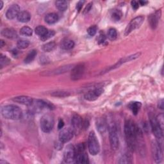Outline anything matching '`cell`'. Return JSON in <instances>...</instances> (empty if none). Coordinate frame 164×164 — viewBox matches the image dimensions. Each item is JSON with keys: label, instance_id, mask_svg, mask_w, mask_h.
<instances>
[{"label": "cell", "instance_id": "24", "mask_svg": "<svg viewBox=\"0 0 164 164\" xmlns=\"http://www.w3.org/2000/svg\"><path fill=\"white\" fill-rule=\"evenodd\" d=\"M74 42L73 40L66 39H64L61 43V48L65 50H69L74 48Z\"/></svg>", "mask_w": 164, "mask_h": 164}, {"label": "cell", "instance_id": "43", "mask_svg": "<svg viewBox=\"0 0 164 164\" xmlns=\"http://www.w3.org/2000/svg\"><path fill=\"white\" fill-rule=\"evenodd\" d=\"M64 126V122L62 119H60L59 121V124H58V128L59 129H62Z\"/></svg>", "mask_w": 164, "mask_h": 164}, {"label": "cell", "instance_id": "3", "mask_svg": "<svg viewBox=\"0 0 164 164\" xmlns=\"http://www.w3.org/2000/svg\"><path fill=\"white\" fill-rule=\"evenodd\" d=\"M107 129L109 132V140H110L111 149L114 151H116L119 146V139L117 134V126L114 122L111 120L107 123Z\"/></svg>", "mask_w": 164, "mask_h": 164}, {"label": "cell", "instance_id": "23", "mask_svg": "<svg viewBox=\"0 0 164 164\" xmlns=\"http://www.w3.org/2000/svg\"><path fill=\"white\" fill-rule=\"evenodd\" d=\"M59 16L55 13L48 14L45 18L46 23L49 25H52L57 23V22L59 21Z\"/></svg>", "mask_w": 164, "mask_h": 164}, {"label": "cell", "instance_id": "31", "mask_svg": "<svg viewBox=\"0 0 164 164\" xmlns=\"http://www.w3.org/2000/svg\"><path fill=\"white\" fill-rule=\"evenodd\" d=\"M29 41L26 39H21L17 42V46L20 49H24L27 48L29 46Z\"/></svg>", "mask_w": 164, "mask_h": 164}, {"label": "cell", "instance_id": "35", "mask_svg": "<svg viewBox=\"0 0 164 164\" xmlns=\"http://www.w3.org/2000/svg\"><path fill=\"white\" fill-rule=\"evenodd\" d=\"M10 63V59L6 56L3 55V54H1V57H0V66H1V68H3V67L6 66V65H8Z\"/></svg>", "mask_w": 164, "mask_h": 164}, {"label": "cell", "instance_id": "2", "mask_svg": "<svg viewBox=\"0 0 164 164\" xmlns=\"http://www.w3.org/2000/svg\"><path fill=\"white\" fill-rule=\"evenodd\" d=\"M1 112L3 117L7 119L19 120L23 116L21 109L19 106L14 105H8L3 106Z\"/></svg>", "mask_w": 164, "mask_h": 164}, {"label": "cell", "instance_id": "42", "mask_svg": "<svg viewBox=\"0 0 164 164\" xmlns=\"http://www.w3.org/2000/svg\"><path fill=\"white\" fill-rule=\"evenodd\" d=\"M92 3H89L88 5H87V6L86 7V8H85L84 11H83V14H86V13H88L89 12V10L91 9L92 8Z\"/></svg>", "mask_w": 164, "mask_h": 164}, {"label": "cell", "instance_id": "8", "mask_svg": "<svg viewBox=\"0 0 164 164\" xmlns=\"http://www.w3.org/2000/svg\"><path fill=\"white\" fill-rule=\"evenodd\" d=\"M144 20V17L143 16H138L133 19L128 25L124 31V35L126 36L129 35L132 31L138 28L142 25V24H143Z\"/></svg>", "mask_w": 164, "mask_h": 164}, {"label": "cell", "instance_id": "44", "mask_svg": "<svg viewBox=\"0 0 164 164\" xmlns=\"http://www.w3.org/2000/svg\"><path fill=\"white\" fill-rule=\"evenodd\" d=\"M62 147H63V143H61L60 140H59V143H57L55 144V148L57 149H60L62 148Z\"/></svg>", "mask_w": 164, "mask_h": 164}, {"label": "cell", "instance_id": "17", "mask_svg": "<svg viewBox=\"0 0 164 164\" xmlns=\"http://www.w3.org/2000/svg\"><path fill=\"white\" fill-rule=\"evenodd\" d=\"M13 101L16 103H18L19 104L29 106L31 105L33 102H34V100H33L31 97L26 96H21L15 97L13 99Z\"/></svg>", "mask_w": 164, "mask_h": 164}, {"label": "cell", "instance_id": "6", "mask_svg": "<svg viewBox=\"0 0 164 164\" xmlns=\"http://www.w3.org/2000/svg\"><path fill=\"white\" fill-rule=\"evenodd\" d=\"M30 106H31L30 109L32 112H39L45 108H48L50 109V110H53L54 108L53 104L40 100L34 101L31 105H30Z\"/></svg>", "mask_w": 164, "mask_h": 164}, {"label": "cell", "instance_id": "20", "mask_svg": "<svg viewBox=\"0 0 164 164\" xmlns=\"http://www.w3.org/2000/svg\"><path fill=\"white\" fill-rule=\"evenodd\" d=\"M2 35L9 39H15L17 37L16 31L11 28H7L2 31Z\"/></svg>", "mask_w": 164, "mask_h": 164}, {"label": "cell", "instance_id": "30", "mask_svg": "<svg viewBox=\"0 0 164 164\" xmlns=\"http://www.w3.org/2000/svg\"><path fill=\"white\" fill-rule=\"evenodd\" d=\"M107 37L109 40H115L117 37V32L115 28H110L107 33Z\"/></svg>", "mask_w": 164, "mask_h": 164}, {"label": "cell", "instance_id": "15", "mask_svg": "<svg viewBox=\"0 0 164 164\" xmlns=\"http://www.w3.org/2000/svg\"><path fill=\"white\" fill-rule=\"evenodd\" d=\"M20 12V7L17 4H14L11 5L7 11L6 17L8 19H13L17 17Z\"/></svg>", "mask_w": 164, "mask_h": 164}, {"label": "cell", "instance_id": "7", "mask_svg": "<svg viewBox=\"0 0 164 164\" xmlns=\"http://www.w3.org/2000/svg\"><path fill=\"white\" fill-rule=\"evenodd\" d=\"M150 124L155 136L159 140L163 138V129L159 124L157 117L154 115L150 116Z\"/></svg>", "mask_w": 164, "mask_h": 164}, {"label": "cell", "instance_id": "19", "mask_svg": "<svg viewBox=\"0 0 164 164\" xmlns=\"http://www.w3.org/2000/svg\"><path fill=\"white\" fill-rule=\"evenodd\" d=\"M96 128L101 134H103L106 132L107 129V122L104 118H99L96 121Z\"/></svg>", "mask_w": 164, "mask_h": 164}, {"label": "cell", "instance_id": "1", "mask_svg": "<svg viewBox=\"0 0 164 164\" xmlns=\"http://www.w3.org/2000/svg\"><path fill=\"white\" fill-rule=\"evenodd\" d=\"M137 127L131 120H127L124 124V134L128 148L131 151L136 150V137Z\"/></svg>", "mask_w": 164, "mask_h": 164}, {"label": "cell", "instance_id": "10", "mask_svg": "<svg viewBox=\"0 0 164 164\" xmlns=\"http://www.w3.org/2000/svg\"><path fill=\"white\" fill-rule=\"evenodd\" d=\"M74 133L72 128H63L59 134V140L63 144L69 142L73 137Z\"/></svg>", "mask_w": 164, "mask_h": 164}, {"label": "cell", "instance_id": "37", "mask_svg": "<svg viewBox=\"0 0 164 164\" xmlns=\"http://www.w3.org/2000/svg\"><path fill=\"white\" fill-rule=\"evenodd\" d=\"M54 97H68L70 95L69 92H64V91H57L54 92L53 93L51 94Z\"/></svg>", "mask_w": 164, "mask_h": 164}, {"label": "cell", "instance_id": "25", "mask_svg": "<svg viewBox=\"0 0 164 164\" xmlns=\"http://www.w3.org/2000/svg\"><path fill=\"white\" fill-rule=\"evenodd\" d=\"M141 106H142V104L140 102L135 101V102L130 103L128 105V107L130 110L132 111L133 114L136 115L138 114V111L140 110Z\"/></svg>", "mask_w": 164, "mask_h": 164}, {"label": "cell", "instance_id": "5", "mask_svg": "<svg viewBox=\"0 0 164 164\" xmlns=\"http://www.w3.org/2000/svg\"><path fill=\"white\" fill-rule=\"evenodd\" d=\"M88 149L92 155H96L100 151L99 141L94 132H91L88 137Z\"/></svg>", "mask_w": 164, "mask_h": 164}, {"label": "cell", "instance_id": "9", "mask_svg": "<svg viewBox=\"0 0 164 164\" xmlns=\"http://www.w3.org/2000/svg\"><path fill=\"white\" fill-rule=\"evenodd\" d=\"M151 150L152 156H153V158L156 163H160L163 159V152L160 143L157 141L152 142Z\"/></svg>", "mask_w": 164, "mask_h": 164}, {"label": "cell", "instance_id": "11", "mask_svg": "<svg viewBox=\"0 0 164 164\" xmlns=\"http://www.w3.org/2000/svg\"><path fill=\"white\" fill-rule=\"evenodd\" d=\"M83 120L79 115L76 114L73 115L71 119V126L74 134H78L80 133L83 128Z\"/></svg>", "mask_w": 164, "mask_h": 164}, {"label": "cell", "instance_id": "12", "mask_svg": "<svg viewBox=\"0 0 164 164\" xmlns=\"http://www.w3.org/2000/svg\"><path fill=\"white\" fill-rule=\"evenodd\" d=\"M76 158V149L72 145H69L65 148L63 152V159L64 161L71 163L75 161Z\"/></svg>", "mask_w": 164, "mask_h": 164}, {"label": "cell", "instance_id": "46", "mask_svg": "<svg viewBox=\"0 0 164 164\" xmlns=\"http://www.w3.org/2000/svg\"><path fill=\"white\" fill-rule=\"evenodd\" d=\"M148 2H145V1H140V2H138V3H140L141 5H146L147 3H148Z\"/></svg>", "mask_w": 164, "mask_h": 164}, {"label": "cell", "instance_id": "39", "mask_svg": "<svg viewBox=\"0 0 164 164\" xmlns=\"http://www.w3.org/2000/svg\"><path fill=\"white\" fill-rule=\"evenodd\" d=\"M106 40V37L104 35L103 33H101V34L99 35L97 37V42L98 43L101 45V44H103Z\"/></svg>", "mask_w": 164, "mask_h": 164}, {"label": "cell", "instance_id": "29", "mask_svg": "<svg viewBox=\"0 0 164 164\" xmlns=\"http://www.w3.org/2000/svg\"><path fill=\"white\" fill-rule=\"evenodd\" d=\"M122 16H123V13L121 10L115 9V10H113L112 11L111 17L114 21H119L120 19H121Z\"/></svg>", "mask_w": 164, "mask_h": 164}, {"label": "cell", "instance_id": "26", "mask_svg": "<svg viewBox=\"0 0 164 164\" xmlns=\"http://www.w3.org/2000/svg\"><path fill=\"white\" fill-rule=\"evenodd\" d=\"M119 163H132V157L129 153L126 152L120 158L119 161Z\"/></svg>", "mask_w": 164, "mask_h": 164}, {"label": "cell", "instance_id": "14", "mask_svg": "<svg viewBox=\"0 0 164 164\" xmlns=\"http://www.w3.org/2000/svg\"><path fill=\"white\" fill-rule=\"evenodd\" d=\"M85 72V65L83 63H80L74 66L71 70V79L73 80H78L82 78Z\"/></svg>", "mask_w": 164, "mask_h": 164}, {"label": "cell", "instance_id": "21", "mask_svg": "<svg viewBox=\"0 0 164 164\" xmlns=\"http://www.w3.org/2000/svg\"><path fill=\"white\" fill-rule=\"evenodd\" d=\"M73 65H65V66H62V67H60L56 69H54L50 73V74L49 75H56V74H63L66 73L70 70H72V69L73 68Z\"/></svg>", "mask_w": 164, "mask_h": 164}, {"label": "cell", "instance_id": "45", "mask_svg": "<svg viewBox=\"0 0 164 164\" xmlns=\"http://www.w3.org/2000/svg\"><path fill=\"white\" fill-rule=\"evenodd\" d=\"M158 107H159V108L162 109V110H163V100H161L159 101V103H158Z\"/></svg>", "mask_w": 164, "mask_h": 164}, {"label": "cell", "instance_id": "48", "mask_svg": "<svg viewBox=\"0 0 164 164\" xmlns=\"http://www.w3.org/2000/svg\"><path fill=\"white\" fill-rule=\"evenodd\" d=\"M0 42H1V45H0V46H1V48L3 47L4 45H5V42H3V40H1V41H0Z\"/></svg>", "mask_w": 164, "mask_h": 164}, {"label": "cell", "instance_id": "36", "mask_svg": "<svg viewBox=\"0 0 164 164\" xmlns=\"http://www.w3.org/2000/svg\"><path fill=\"white\" fill-rule=\"evenodd\" d=\"M54 34H55V32H54V30H48V32L45 35L40 37V39L42 41H46V40H48L49 39L51 38L52 37H53L54 35Z\"/></svg>", "mask_w": 164, "mask_h": 164}, {"label": "cell", "instance_id": "13", "mask_svg": "<svg viewBox=\"0 0 164 164\" xmlns=\"http://www.w3.org/2000/svg\"><path fill=\"white\" fill-rule=\"evenodd\" d=\"M103 91L104 90L101 87H98V88L97 87V88H95L87 92L85 94L84 97L87 101H95L103 93Z\"/></svg>", "mask_w": 164, "mask_h": 164}, {"label": "cell", "instance_id": "41", "mask_svg": "<svg viewBox=\"0 0 164 164\" xmlns=\"http://www.w3.org/2000/svg\"><path fill=\"white\" fill-rule=\"evenodd\" d=\"M131 3H132V8L134 9V10H137L139 7V3L137 1H132V2H131Z\"/></svg>", "mask_w": 164, "mask_h": 164}, {"label": "cell", "instance_id": "32", "mask_svg": "<svg viewBox=\"0 0 164 164\" xmlns=\"http://www.w3.org/2000/svg\"><path fill=\"white\" fill-rule=\"evenodd\" d=\"M48 30L43 26H38L37 27H36V28L35 29V34L39 36L42 37L45 35L46 33L48 32Z\"/></svg>", "mask_w": 164, "mask_h": 164}, {"label": "cell", "instance_id": "16", "mask_svg": "<svg viewBox=\"0 0 164 164\" xmlns=\"http://www.w3.org/2000/svg\"><path fill=\"white\" fill-rule=\"evenodd\" d=\"M75 162L77 163L84 164V163H89V158L85 151H76V158Z\"/></svg>", "mask_w": 164, "mask_h": 164}, {"label": "cell", "instance_id": "40", "mask_svg": "<svg viewBox=\"0 0 164 164\" xmlns=\"http://www.w3.org/2000/svg\"><path fill=\"white\" fill-rule=\"evenodd\" d=\"M85 1H80L78 2L77 5H76V9H77V10L78 11V12H80L82 7H83V4L85 3Z\"/></svg>", "mask_w": 164, "mask_h": 164}, {"label": "cell", "instance_id": "47", "mask_svg": "<svg viewBox=\"0 0 164 164\" xmlns=\"http://www.w3.org/2000/svg\"><path fill=\"white\" fill-rule=\"evenodd\" d=\"M3 7V2L2 1H0V10H2Z\"/></svg>", "mask_w": 164, "mask_h": 164}, {"label": "cell", "instance_id": "34", "mask_svg": "<svg viewBox=\"0 0 164 164\" xmlns=\"http://www.w3.org/2000/svg\"><path fill=\"white\" fill-rule=\"evenodd\" d=\"M55 5L57 8L62 12L68 8V2L66 1H57L56 2Z\"/></svg>", "mask_w": 164, "mask_h": 164}, {"label": "cell", "instance_id": "4", "mask_svg": "<svg viewBox=\"0 0 164 164\" xmlns=\"http://www.w3.org/2000/svg\"><path fill=\"white\" fill-rule=\"evenodd\" d=\"M54 124L53 116L50 114L44 115L40 121V126L41 129L45 133H49L53 129Z\"/></svg>", "mask_w": 164, "mask_h": 164}, {"label": "cell", "instance_id": "22", "mask_svg": "<svg viewBox=\"0 0 164 164\" xmlns=\"http://www.w3.org/2000/svg\"><path fill=\"white\" fill-rule=\"evenodd\" d=\"M17 20L21 23H28L31 19V15L28 11H21L18 14Z\"/></svg>", "mask_w": 164, "mask_h": 164}, {"label": "cell", "instance_id": "38", "mask_svg": "<svg viewBox=\"0 0 164 164\" xmlns=\"http://www.w3.org/2000/svg\"><path fill=\"white\" fill-rule=\"evenodd\" d=\"M97 31V27L96 25L94 26H91V27H89L87 30V33H88V34L90 36H94Z\"/></svg>", "mask_w": 164, "mask_h": 164}, {"label": "cell", "instance_id": "28", "mask_svg": "<svg viewBox=\"0 0 164 164\" xmlns=\"http://www.w3.org/2000/svg\"><path fill=\"white\" fill-rule=\"evenodd\" d=\"M37 50H31L28 54L26 57L25 59V63H31L33 60H34L37 55Z\"/></svg>", "mask_w": 164, "mask_h": 164}, {"label": "cell", "instance_id": "27", "mask_svg": "<svg viewBox=\"0 0 164 164\" xmlns=\"http://www.w3.org/2000/svg\"><path fill=\"white\" fill-rule=\"evenodd\" d=\"M56 46H57L56 43L54 41H52V42H48L45 44V45H43L42 49L43 51H45L46 52H51L55 49Z\"/></svg>", "mask_w": 164, "mask_h": 164}, {"label": "cell", "instance_id": "18", "mask_svg": "<svg viewBox=\"0 0 164 164\" xmlns=\"http://www.w3.org/2000/svg\"><path fill=\"white\" fill-rule=\"evenodd\" d=\"M161 16V11L158 10L155 13L153 14H151L149 17V25L150 26L152 29H155L157 28L158 24V21Z\"/></svg>", "mask_w": 164, "mask_h": 164}, {"label": "cell", "instance_id": "33", "mask_svg": "<svg viewBox=\"0 0 164 164\" xmlns=\"http://www.w3.org/2000/svg\"><path fill=\"white\" fill-rule=\"evenodd\" d=\"M20 34L22 35L29 37V36L32 35L33 30L31 28H30L28 26H24L20 30Z\"/></svg>", "mask_w": 164, "mask_h": 164}]
</instances>
